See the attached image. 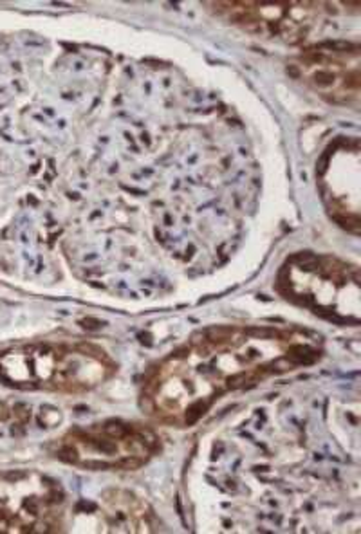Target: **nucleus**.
<instances>
[{"instance_id":"obj_3","label":"nucleus","mask_w":361,"mask_h":534,"mask_svg":"<svg viewBox=\"0 0 361 534\" xmlns=\"http://www.w3.org/2000/svg\"><path fill=\"white\" fill-rule=\"evenodd\" d=\"M159 451L161 439L152 428L110 419L67 431L56 457L89 471H136Z\"/></svg>"},{"instance_id":"obj_1","label":"nucleus","mask_w":361,"mask_h":534,"mask_svg":"<svg viewBox=\"0 0 361 534\" xmlns=\"http://www.w3.org/2000/svg\"><path fill=\"white\" fill-rule=\"evenodd\" d=\"M320 356V338L298 329L208 327L150 368L141 408L157 422L188 428L228 393L314 364Z\"/></svg>"},{"instance_id":"obj_4","label":"nucleus","mask_w":361,"mask_h":534,"mask_svg":"<svg viewBox=\"0 0 361 534\" xmlns=\"http://www.w3.org/2000/svg\"><path fill=\"white\" fill-rule=\"evenodd\" d=\"M29 377L24 386H43L67 393H83L100 386L116 372V363L101 347L92 343L43 345L20 354Z\"/></svg>"},{"instance_id":"obj_6","label":"nucleus","mask_w":361,"mask_h":534,"mask_svg":"<svg viewBox=\"0 0 361 534\" xmlns=\"http://www.w3.org/2000/svg\"><path fill=\"white\" fill-rule=\"evenodd\" d=\"M215 13L240 29L282 42L305 40L322 16L314 2H213Z\"/></svg>"},{"instance_id":"obj_2","label":"nucleus","mask_w":361,"mask_h":534,"mask_svg":"<svg viewBox=\"0 0 361 534\" xmlns=\"http://www.w3.org/2000/svg\"><path fill=\"white\" fill-rule=\"evenodd\" d=\"M360 282L358 265L311 251L289 256L276 274L285 300L338 325L360 323Z\"/></svg>"},{"instance_id":"obj_7","label":"nucleus","mask_w":361,"mask_h":534,"mask_svg":"<svg viewBox=\"0 0 361 534\" xmlns=\"http://www.w3.org/2000/svg\"><path fill=\"white\" fill-rule=\"evenodd\" d=\"M298 80L336 105L358 107L360 101V49L358 45H320L302 52L293 63Z\"/></svg>"},{"instance_id":"obj_5","label":"nucleus","mask_w":361,"mask_h":534,"mask_svg":"<svg viewBox=\"0 0 361 534\" xmlns=\"http://www.w3.org/2000/svg\"><path fill=\"white\" fill-rule=\"evenodd\" d=\"M360 139L340 137L325 148L316 168L320 197L334 222L360 233Z\"/></svg>"}]
</instances>
